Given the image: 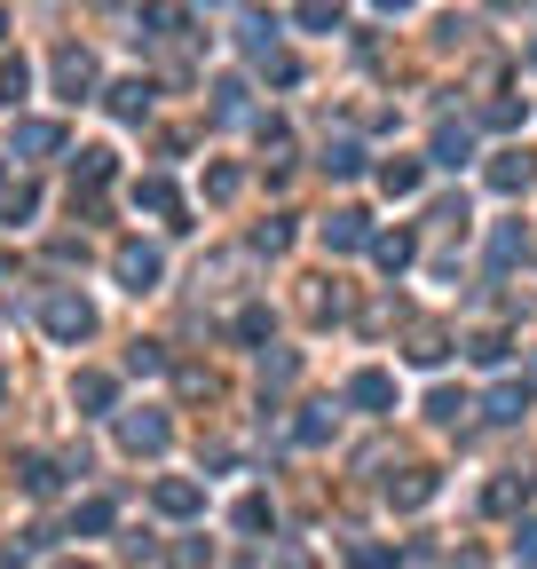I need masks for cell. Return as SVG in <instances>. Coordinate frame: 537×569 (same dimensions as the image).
Returning a JSON list of instances; mask_svg holds the SVG:
<instances>
[{"instance_id": "cell-39", "label": "cell", "mask_w": 537, "mask_h": 569, "mask_svg": "<svg viewBox=\"0 0 537 569\" xmlns=\"http://www.w3.org/2000/svg\"><path fill=\"white\" fill-rule=\"evenodd\" d=\"M253 246H261V253H285V246H293V222H261Z\"/></svg>"}, {"instance_id": "cell-18", "label": "cell", "mask_w": 537, "mask_h": 569, "mask_svg": "<svg viewBox=\"0 0 537 569\" xmlns=\"http://www.w3.org/2000/svg\"><path fill=\"white\" fill-rule=\"evenodd\" d=\"M40 214V182H0V222H24Z\"/></svg>"}, {"instance_id": "cell-11", "label": "cell", "mask_w": 537, "mask_h": 569, "mask_svg": "<svg viewBox=\"0 0 537 569\" xmlns=\"http://www.w3.org/2000/svg\"><path fill=\"white\" fill-rule=\"evenodd\" d=\"M427 498H434V475H427V466H403V475L387 483V507H403V514L427 507Z\"/></svg>"}, {"instance_id": "cell-1", "label": "cell", "mask_w": 537, "mask_h": 569, "mask_svg": "<svg viewBox=\"0 0 537 569\" xmlns=\"http://www.w3.org/2000/svg\"><path fill=\"white\" fill-rule=\"evenodd\" d=\"M40 324H48V341H63V348H80L87 332H95V309H87L80 293H48V300H40Z\"/></svg>"}, {"instance_id": "cell-23", "label": "cell", "mask_w": 537, "mask_h": 569, "mask_svg": "<svg viewBox=\"0 0 537 569\" xmlns=\"http://www.w3.org/2000/svg\"><path fill=\"white\" fill-rule=\"evenodd\" d=\"M380 190H387V198H411V190H419V158H387V166H380Z\"/></svg>"}, {"instance_id": "cell-14", "label": "cell", "mask_w": 537, "mask_h": 569, "mask_svg": "<svg viewBox=\"0 0 537 569\" xmlns=\"http://www.w3.org/2000/svg\"><path fill=\"white\" fill-rule=\"evenodd\" d=\"M72 404H80V412H111V404H119L111 372H80V380H72Z\"/></svg>"}, {"instance_id": "cell-38", "label": "cell", "mask_w": 537, "mask_h": 569, "mask_svg": "<svg viewBox=\"0 0 537 569\" xmlns=\"http://www.w3.org/2000/svg\"><path fill=\"white\" fill-rule=\"evenodd\" d=\"M300 24H309V32H332V24H341V9H332V0H300Z\"/></svg>"}, {"instance_id": "cell-13", "label": "cell", "mask_w": 537, "mask_h": 569, "mask_svg": "<svg viewBox=\"0 0 537 569\" xmlns=\"http://www.w3.org/2000/svg\"><path fill=\"white\" fill-rule=\"evenodd\" d=\"M348 404L387 412V404H395V380H387V372H356V380H348Z\"/></svg>"}, {"instance_id": "cell-27", "label": "cell", "mask_w": 537, "mask_h": 569, "mask_svg": "<svg viewBox=\"0 0 537 569\" xmlns=\"http://www.w3.org/2000/svg\"><path fill=\"white\" fill-rule=\"evenodd\" d=\"M214 119H246V80H214Z\"/></svg>"}, {"instance_id": "cell-34", "label": "cell", "mask_w": 537, "mask_h": 569, "mask_svg": "<svg viewBox=\"0 0 537 569\" xmlns=\"http://www.w3.org/2000/svg\"><path fill=\"white\" fill-rule=\"evenodd\" d=\"M268 522H277V514H268V498H238V530H246V538H261Z\"/></svg>"}, {"instance_id": "cell-21", "label": "cell", "mask_w": 537, "mask_h": 569, "mask_svg": "<svg viewBox=\"0 0 537 569\" xmlns=\"http://www.w3.org/2000/svg\"><path fill=\"white\" fill-rule=\"evenodd\" d=\"M24 87H32V63H24V56H0V104L16 111V104H24Z\"/></svg>"}, {"instance_id": "cell-46", "label": "cell", "mask_w": 537, "mask_h": 569, "mask_svg": "<svg viewBox=\"0 0 537 569\" xmlns=\"http://www.w3.org/2000/svg\"><path fill=\"white\" fill-rule=\"evenodd\" d=\"M95 9H127V0H95Z\"/></svg>"}, {"instance_id": "cell-45", "label": "cell", "mask_w": 537, "mask_h": 569, "mask_svg": "<svg viewBox=\"0 0 537 569\" xmlns=\"http://www.w3.org/2000/svg\"><path fill=\"white\" fill-rule=\"evenodd\" d=\"M380 9H411V0H380Z\"/></svg>"}, {"instance_id": "cell-29", "label": "cell", "mask_w": 537, "mask_h": 569, "mask_svg": "<svg viewBox=\"0 0 537 569\" xmlns=\"http://www.w3.org/2000/svg\"><path fill=\"white\" fill-rule=\"evenodd\" d=\"M522 412H529V388H514V380L490 388V419H522Z\"/></svg>"}, {"instance_id": "cell-24", "label": "cell", "mask_w": 537, "mask_h": 569, "mask_svg": "<svg viewBox=\"0 0 537 569\" xmlns=\"http://www.w3.org/2000/svg\"><path fill=\"white\" fill-rule=\"evenodd\" d=\"M324 175H341V182H348V175H363V151H356L348 135H341V143H324Z\"/></svg>"}, {"instance_id": "cell-10", "label": "cell", "mask_w": 537, "mask_h": 569, "mask_svg": "<svg viewBox=\"0 0 537 569\" xmlns=\"http://www.w3.org/2000/svg\"><path fill=\"white\" fill-rule=\"evenodd\" d=\"M529 182H537V158H529V151H498V158H490V190L514 198V190H529Z\"/></svg>"}, {"instance_id": "cell-8", "label": "cell", "mask_w": 537, "mask_h": 569, "mask_svg": "<svg viewBox=\"0 0 537 569\" xmlns=\"http://www.w3.org/2000/svg\"><path fill=\"white\" fill-rule=\"evenodd\" d=\"M317 238H324V253H356V246H372V222H363L356 206H341V214L317 229Z\"/></svg>"}, {"instance_id": "cell-44", "label": "cell", "mask_w": 537, "mask_h": 569, "mask_svg": "<svg viewBox=\"0 0 537 569\" xmlns=\"http://www.w3.org/2000/svg\"><path fill=\"white\" fill-rule=\"evenodd\" d=\"M56 569H104V561H56Z\"/></svg>"}, {"instance_id": "cell-30", "label": "cell", "mask_w": 537, "mask_h": 569, "mask_svg": "<svg viewBox=\"0 0 537 569\" xmlns=\"http://www.w3.org/2000/svg\"><path fill=\"white\" fill-rule=\"evenodd\" d=\"M332 419H341V412H332V404H309V412H300V443H324V435H332Z\"/></svg>"}, {"instance_id": "cell-33", "label": "cell", "mask_w": 537, "mask_h": 569, "mask_svg": "<svg viewBox=\"0 0 537 569\" xmlns=\"http://www.w3.org/2000/svg\"><path fill=\"white\" fill-rule=\"evenodd\" d=\"M238 190H246V175H238V166H214V175H206V198H214V206H229Z\"/></svg>"}, {"instance_id": "cell-19", "label": "cell", "mask_w": 537, "mask_h": 569, "mask_svg": "<svg viewBox=\"0 0 537 569\" xmlns=\"http://www.w3.org/2000/svg\"><path fill=\"white\" fill-rule=\"evenodd\" d=\"M372 253H380V270L395 277V270H411V253H419V246H411V229H387V238H372Z\"/></svg>"}, {"instance_id": "cell-25", "label": "cell", "mask_w": 537, "mask_h": 569, "mask_svg": "<svg viewBox=\"0 0 537 569\" xmlns=\"http://www.w3.org/2000/svg\"><path fill=\"white\" fill-rule=\"evenodd\" d=\"M111 522H119L111 498H80V514H72V530H87V538H95V530H111Z\"/></svg>"}, {"instance_id": "cell-9", "label": "cell", "mask_w": 537, "mask_h": 569, "mask_svg": "<svg viewBox=\"0 0 537 569\" xmlns=\"http://www.w3.org/2000/svg\"><path fill=\"white\" fill-rule=\"evenodd\" d=\"M134 206H143V214H158V222H175V229H182V190L166 182V175H143V182H134Z\"/></svg>"}, {"instance_id": "cell-15", "label": "cell", "mask_w": 537, "mask_h": 569, "mask_svg": "<svg viewBox=\"0 0 537 569\" xmlns=\"http://www.w3.org/2000/svg\"><path fill=\"white\" fill-rule=\"evenodd\" d=\"M403 356H411V364H443L451 356V332L443 324H411V348H403Z\"/></svg>"}, {"instance_id": "cell-4", "label": "cell", "mask_w": 537, "mask_h": 569, "mask_svg": "<svg viewBox=\"0 0 537 569\" xmlns=\"http://www.w3.org/2000/svg\"><path fill=\"white\" fill-rule=\"evenodd\" d=\"M151 507L166 522H190V514H206V483H190V475H158L151 483Z\"/></svg>"}, {"instance_id": "cell-41", "label": "cell", "mask_w": 537, "mask_h": 569, "mask_svg": "<svg viewBox=\"0 0 537 569\" xmlns=\"http://www.w3.org/2000/svg\"><path fill=\"white\" fill-rule=\"evenodd\" d=\"M514 253H522V229H498V238H490V261H498V270H506Z\"/></svg>"}, {"instance_id": "cell-31", "label": "cell", "mask_w": 537, "mask_h": 569, "mask_svg": "<svg viewBox=\"0 0 537 569\" xmlns=\"http://www.w3.org/2000/svg\"><path fill=\"white\" fill-rule=\"evenodd\" d=\"M348 569H395V554H387L380 538H356V546H348Z\"/></svg>"}, {"instance_id": "cell-17", "label": "cell", "mask_w": 537, "mask_h": 569, "mask_svg": "<svg viewBox=\"0 0 537 569\" xmlns=\"http://www.w3.org/2000/svg\"><path fill=\"white\" fill-rule=\"evenodd\" d=\"M151 95H158L151 80H119V87H111V111H119V119H151Z\"/></svg>"}, {"instance_id": "cell-28", "label": "cell", "mask_w": 537, "mask_h": 569, "mask_svg": "<svg viewBox=\"0 0 537 569\" xmlns=\"http://www.w3.org/2000/svg\"><path fill=\"white\" fill-rule=\"evenodd\" d=\"M293 372H300V364H293V348H277V356L261 348V395H268V388H285Z\"/></svg>"}, {"instance_id": "cell-40", "label": "cell", "mask_w": 537, "mask_h": 569, "mask_svg": "<svg viewBox=\"0 0 537 569\" xmlns=\"http://www.w3.org/2000/svg\"><path fill=\"white\" fill-rule=\"evenodd\" d=\"M238 341H268V309H238Z\"/></svg>"}, {"instance_id": "cell-42", "label": "cell", "mask_w": 537, "mask_h": 569, "mask_svg": "<svg viewBox=\"0 0 537 569\" xmlns=\"http://www.w3.org/2000/svg\"><path fill=\"white\" fill-rule=\"evenodd\" d=\"M514 546H522V561L537 569V522H522V530H514Z\"/></svg>"}, {"instance_id": "cell-47", "label": "cell", "mask_w": 537, "mask_h": 569, "mask_svg": "<svg viewBox=\"0 0 537 569\" xmlns=\"http://www.w3.org/2000/svg\"><path fill=\"white\" fill-rule=\"evenodd\" d=\"M0 277H9V261H0Z\"/></svg>"}, {"instance_id": "cell-22", "label": "cell", "mask_w": 537, "mask_h": 569, "mask_svg": "<svg viewBox=\"0 0 537 569\" xmlns=\"http://www.w3.org/2000/svg\"><path fill=\"white\" fill-rule=\"evenodd\" d=\"M80 182L104 190V182H111V151H80V158H72V190H80Z\"/></svg>"}, {"instance_id": "cell-7", "label": "cell", "mask_w": 537, "mask_h": 569, "mask_svg": "<svg viewBox=\"0 0 537 569\" xmlns=\"http://www.w3.org/2000/svg\"><path fill=\"white\" fill-rule=\"evenodd\" d=\"M9 151H16V158H56V151H63V127H56V119H16V127H9Z\"/></svg>"}, {"instance_id": "cell-37", "label": "cell", "mask_w": 537, "mask_h": 569, "mask_svg": "<svg viewBox=\"0 0 537 569\" xmlns=\"http://www.w3.org/2000/svg\"><path fill=\"white\" fill-rule=\"evenodd\" d=\"M32 554H40V530H24L16 546H0V569H32Z\"/></svg>"}, {"instance_id": "cell-3", "label": "cell", "mask_w": 537, "mask_h": 569, "mask_svg": "<svg viewBox=\"0 0 537 569\" xmlns=\"http://www.w3.org/2000/svg\"><path fill=\"white\" fill-rule=\"evenodd\" d=\"M111 270H119V285H127V293H158L166 253H158V246H143V238H127V246L111 253Z\"/></svg>"}, {"instance_id": "cell-12", "label": "cell", "mask_w": 537, "mask_h": 569, "mask_svg": "<svg viewBox=\"0 0 537 569\" xmlns=\"http://www.w3.org/2000/svg\"><path fill=\"white\" fill-rule=\"evenodd\" d=\"M466 158H475V127H434V166H466Z\"/></svg>"}, {"instance_id": "cell-26", "label": "cell", "mask_w": 537, "mask_h": 569, "mask_svg": "<svg viewBox=\"0 0 537 569\" xmlns=\"http://www.w3.org/2000/svg\"><path fill=\"white\" fill-rule=\"evenodd\" d=\"M427 412H434V419H443V427H458V419H466V412H475V404H466V395H458V388H434V395H427Z\"/></svg>"}, {"instance_id": "cell-5", "label": "cell", "mask_w": 537, "mask_h": 569, "mask_svg": "<svg viewBox=\"0 0 537 569\" xmlns=\"http://www.w3.org/2000/svg\"><path fill=\"white\" fill-rule=\"evenodd\" d=\"M190 32V16H182V0H143V16H134V40H151V48H166V40H182Z\"/></svg>"}, {"instance_id": "cell-36", "label": "cell", "mask_w": 537, "mask_h": 569, "mask_svg": "<svg viewBox=\"0 0 537 569\" xmlns=\"http://www.w3.org/2000/svg\"><path fill=\"white\" fill-rule=\"evenodd\" d=\"M127 372H166V348L158 341H134L127 348Z\"/></svg>"}, {"instance_id": "cell-32", "label": "cell", "mask_w": 537, "mask_h": 569, "mask_svg": "<svg viewBox=\"0 0 537 569\" xmlns=\"http://www.w3.org/2000/svg\"><path fill=\"white\" fill-rule=\"evenodd\" d=\"M466 356H475V364H506V332H475V341H466Z\"/></svg>"}, {"instance_id": "cell-6", "label": "cell", "mask_w": 537, "mask_h": 569, "mask_svg": "<svg viewBox=\"0 0 537 569\" xmlns=\"http://www.w3.org/2000/svg\"><path fill=\"white\" fill-rule=\"evenodd\" d=\"M56 95L63 104H87L95 95V56L87 48H56Z\"/></svg>"}, {"instance_id": "cell-2", "label": "cell", "mask_w": 537, "mask_h": 569, "mask_svg": "<svg viewBox=\"0 0 537 569\" xmlns=\"http://www.w3.org/2000/svg\"><path fill=\"white\" fill-rule=\"evenodd\" d=\"M119 443H127L134 459H158L166 443H175V419L151 412V404H143V412H119Z\"/></svg>"}, {"instance_id": "cell-16", "label": "cell", "mask_w": 537, "mask_h": 569, "mask_svg": "<svg viewBox=\"0 0 537 569\" xmlns=\"http://www.w3.org/2000/svg\"><path fill=\"white\" fill-rule=\"evenodd\" d=\"M16 483H24L32 498H48V490H56L63 475H56V459H40V451H24V459H16Z\"/></svg>"}, {"instance_id": "cell-43", "label": "cell", "mask_w": 537, "mask_h": 569, "mask_svg": "<svg viewBox=\"0 0 537 569\" xmlns=\"http://www.w3.org/2000/svg\"><path fill=\"white\" fill-rule=\"evenodd\" d=\"M451 569H482V554H458V561H451Z\"/></svg>"}, {"instance_id": "cell-20", "label": "cell", "mask_w": 537, "mask_h": 569, "mask_svg": "<svg viewBox=\"0 0 537 569\" xmlns=\"http://www.w3.org/2000/svg\"><path fill=\"white\" fill-rule=\"evenodd\" d=\"M522 498H529V475H498V483L482 490V507H490V514H514Z\"/></svg>"}, {"instance_id": "cell-35", "label": "cell", "mask_w": 537, "mask_h": 569, "mask_svg": "<svg viewBox=\"0 0 537 569\" xmlns=\"http://www.w3.org/2000/svg\"><path fill=\"white\" fill-rule=\"evenodd\" d=\"M261 80H277V87H293V80H300V63H293L285 48H268V56H261Z\"/></svg>"}]
</instances>
